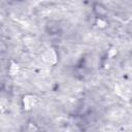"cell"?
Returning <instances> with one entry per match:
<instances>
[{
  "mask_svg": "<svg viewBox=\"0 0 132 132\" xmlns=\"http://www.w3.org/2000/svg\"><path fill=\"white\" fill-rule=\"evenodd\" d=\"M14 1H23V0H14Z\"/></svg>",
  "mask_w": 132,
  "mask_h": 132,
  "instance_id": "cell-3",
  "label": "cell"
},
{
  "mask_svg": "<svg viewBox=\"0 0 132 132\" xmlns=\"http://www.w3.org/2000/svg\"><path fill=\"white\" fill-rule=\"evenodd\" d=\"M93 12H94V14H95L97 18H99V19H104V18H106L107 14H108L107 8H106L102 3H100V2H95V3L93 4Z\"/></svg>",
  "mask_w": 132,
  "mask_h": 132,
  "instance_id": "cell-1",
  "label": "cell"
},
{
  "mask_svg": "<svg viewBox=\"0 0 132 132\" xmlns=\"http://www.w3.org/2000/svg\"><path fill=\"white\" fill-rule=\"evenodd\" d=\"M45 28H46V31L48 32V34H57L59 31H60V25L58 22L56 21H50L46 23L45 25Z\"/></svg>",
  "mask_w": 132,
  "mask_h": 132,
  "instance_id": "cell-2",
  "label": "cell"
}]
</instances>
